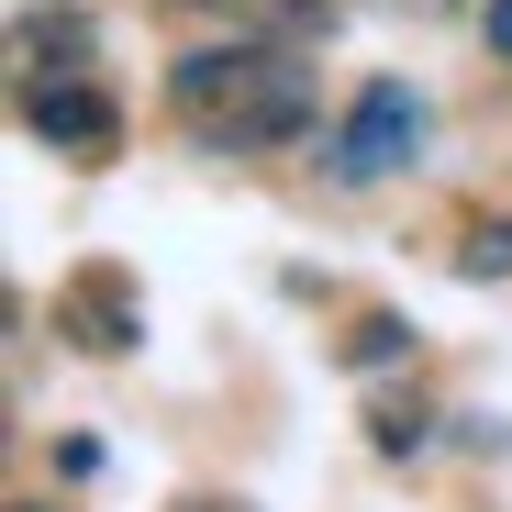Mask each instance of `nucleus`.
<instances>
[{"instance_id": "423d86ee", "label": "nucleus", "mask_w": 512, "mask_h": 512, "mask_svg": "<svg viewBox=\"0 0 512 512\" xmlns=\"http://www.w3.org/2000/svg\"><path fill=\"white\" fill-rule=\"evenodd\" d=\"M23 56L78 78V67H90V23H78V12H56V23H45V12H34V23H23Z\"/></svg>"}, {"instance_id": "6e6552de", "label": "nucleus", "mask_w": 512, "mask_h": 512, "mask_svg": "<svg viewBox=\"0 0 512 512\" xmlns=\"http://www.w3.org/2000/svg\"><path fill=\"white\" fill-rule=\"evenodd\" d=\"M390 357H412V323H401V312H368V323L346 334V368H390Z\"/></svg>"}, {"instance_id": "9b49d317", "label": "nucleus", "mask_w": 512, "mask_h": 512, "mask_svg": "<svg viewBox=\"0 0 512 512\" xmlns=\"http://www.w3.org/2000/svg\"><path fill=\"white\" fill-rule=\"evenodd\" d=\"M179 12H190V0H179Z\"/></svg>"}, {"instance_id": "0eeeda50", "label": "nucleus", "mask_w": 512, "mask_h": 512, "mask_svg": "<svg viewBox=\"0 0 512 512\" xmlns=\"http://www.w3.org/2000/svg\"><path fill=\"white\" fill-rule=\"evenodd\" d=\"M234 12H245L256 34H279V45H290V34H323V23H334V0H234Z\"/></svg>"}, {"instance_id": "20e7f679", "label": "nucleus", "mask_w": 512, "mask_h": 512, "mask_svg": "<svg viewBox=\"0 0 512 512\" xmlns=\"http://www.w3.org/2000/svg\"><path fill=\"white\" fill-rule=\"evenodd\" d=\"M23 123H34L45 145H67V156H112V145H123V112L90 90V78H67V67L23 90Z\"/></svg>"}, {"instance_id": "7ed1b4c3", "label": "nucleus", "mask_w": 512, "mask_h": 512, "mask_svg": "<svg viewBox=\"0 0 512 512\" xmlns=\"http://www.w3.org/2000/svg\"><path fill=\"white\" fill-rule=\"evenodd\" d=\"M56 334H67L78 357H123L134 334H145L134 279H123V268H67V279H56Z\"/></svg>"}, {"instance_id": "39448f33", "label": "nucleus", "mask_w": 512, "mask_h": 512, "mask_svg": "<svg viewBox=\"0 0 512 512\" xmlns=\"http://www.w3.org/2000/svg\"><path fill=\"white\" fill-rule=\"evenodd\" d=\"M368 446L379 457H423V446H435V412H423V401H368Z\"/></svg>"}, {"instance_id": "9d476101", "label": "nucleus", "mask_w": 512, "mask_h": 512, "mask_svg": "<svg viewBox=\"0 0 512 512\" xmlns=\"http://www.w3.org/2000/svg\"><path fill=\"white\" fill-rule=\"evenodd\" d=\"M490 45H501V56H512V0H490Z\"/></svg>"}, {"instance_id": "f03ea898", "label": "nucleus", "mask_w": 512, "mask_h": 512, "mask_svg": "<svg viewBox=\"0 0 512 512\" xmlns=\"http://www.w3.org/2000/svg\"><path fill=\"white\" fill-rule=\"evenodd\" d=\"M423 145V101H412V78H368L346 134H334V179H390V167H412Z\"/></svg>"}, {"instance_id": "1a4fd4ad", "label": "nucleus", "mask_w": 512, "mask_h": 512, "mask_svg": "<svg viewBox=\"0 0 512 512\" xmlns=\"http://www.w3.org/2000/svg\"><path fill=\"white\" fill-rule=\"evenodd\" d=\"M457 279H512V223H468L457 234Z\"/></svg>"}, {"instance_id": "f257e3e1", "label": "nucleus", "mask_w": 512, "mask_h": 512, "mask_svg": "<svg viewBox=\"0 0 512 512\" xmlns=\"http://www.w3.org/2000/svg\"><path fill=\"white\" fill-rule=\"evenodd\" d=\"M167 112H179L212 156H256V145H290L312 134V78L290 67V45H201L179 56V78H167Z\"/></svg>"}]
</instances>
